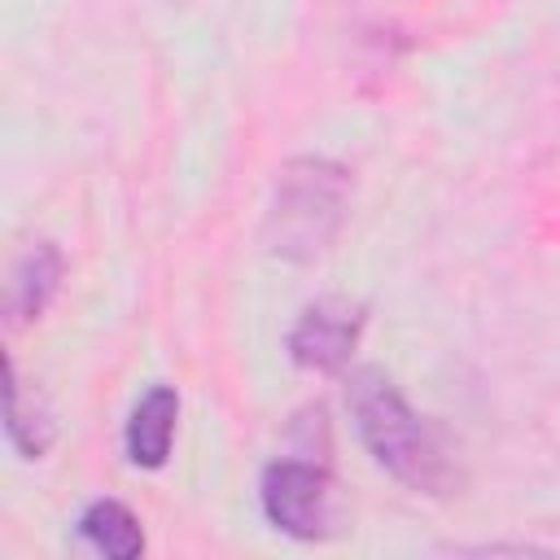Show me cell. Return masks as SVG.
I'll return each mask as SVG.
<instances>
[{"mask_svg": "<svg viewBox=\"0 0 560 560\" xmlns=\"http://www.w3.org/2000/svg\"><path fill=\"white\" fill-rule=\"evenodd\" d=\"M346 402H350L363 446L389 477H398L402 486H411L420 494H451L459 486V472H455L438 429L407 407V398L381 368H359L350 376Z\"/></svg>", "mask_w": 560, "mask_h": 560, "instance_id": "cell-1", "label": "cell"}, {"mask_svg": "<svg viewBox=\"0 0 560 560\" xmlns=\"http://www.w3.org/2000/svg\"><path fill=\"white\" fill-rule=\"evenodd\" d=\"M350 175L328 158H298L280 171L276 197L267 210V249L289 262L319 258L346 214Z\"/></svg>", "mask_w": 560, "mask_h": 560, "instance_id": "cell-2", "label": "cell"}, {"mask_svg": "<svg viewBox=\"0 0 560 560\" xmlns=\"http://www.w3.org/2000/svg\"><path fill=\"white\" fill-rule=\"evenodd\" d=\"M258 499H262V516L289 538L319 542V538H332L341 529L337 525V516H341L337 512V481L328 477L324 464H306V459L267 464Z\"/></svg>", "mask_w": 560, "mask_h": 560, "instance_id": "cell-3", "label": "cell"}, {"mask_svg": "<svg viewBox=\"0 0 560 560\" xmlns=\"http://www.w3.org/2000/svg\"><path fill=\"white\" fill-rule=\"evenodd\" d=\"M363 332V306L346 302V298H324L315 306L302 311V319L289 332V354L298 368L306 372H341L359 346Z\"/></svg>", "mask_w": 560, "mask_h": 560, "instance_id": "cell-4", "label": "cell"}, {"mask_svg": "<svg viewBox=\"0 0 560 560\" xmlns=\"http://www.w3.org/2000/svg\"><path fill=\"white\" fill-rule=\"evenodd\" d=\"M61 284V254L52 241H35L26 245L13 267H9V280H4V311L13 324H26V319H39L44 306L52 302Z\"/></svg>", "mask_w": 560, "mask_h": 560, "instance_id": "cell-5", "label": "cell"}, {"mask_svg": "<svg viewBox=\"0 0 560 560\" xmlns=\"http://www.w3.org/2000/svg\"><path fill=\"white\" fill-rule=\"evenodd\" d=\"M175 420H179V394L171 385H153L127 420V459L136 468H162L175 442Z\"/></svg>", "mask_w": 560, "mask_h": 560, "instance_id": "cell-6", "label": "cell"}, {"mask_svg": "<svg viewBox=\"0 0 560 560\" xmlns=\"http://www.w3.org/2000/svg\"><path fill=\"white\" fill-rule=\"evenodd\" d=\"M4 433H9V442L22 459H39L57 438L52 411L44 407L39 394H26L13 363H9V385H4Z\"/></svg>", "mask_w": 560, "mask_h": 560, "instance_id": "cell-7", "label": "cell"}, {"mask_svg": "<svg viewBox=\"0 0 560 560\" xmlns=\"http://www.w3.org/2000/svg\"><path fill=\"white\" fill-rule=\"evenodd\" d=\"M79 538L109 556V560H136L144 551V529L131 516V508H122L118 499H101L79 516Z\"/></svg>", "mask_w": 560, "mask_h": 560, "instance_id": "cell-8", "label": "cell"}]
</instances>
